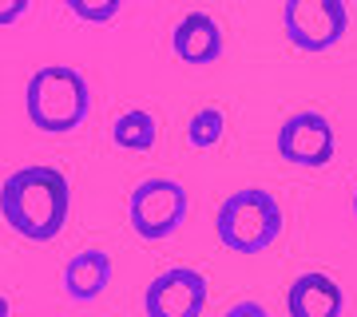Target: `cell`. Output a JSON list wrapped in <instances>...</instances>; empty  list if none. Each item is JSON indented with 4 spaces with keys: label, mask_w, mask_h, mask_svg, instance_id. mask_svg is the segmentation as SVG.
<instances>
[{
    "label": "cell",
    "mask_w": 357,
    "mask_h": 317,
    "mask_svg": "<svg viewBox=\"0 0 357 317\" xmlns=\"http://www.w3.org/2000/svg\"><path fill=\"white\" fill-rule=\"evenodd\" d=\"M24 111L32 119V127H40L44 135L76 131L91 111L88 79L79 76L76 68H68V63H44L40 72L28 76Z\"/></svg>",
    "instance_id": "2"
},
{
    "label": "cell",
    "mask_w": 357,
    "mask_h": 317,
    "mask_svg": "<svg viewBox=\"0 0 357 317\" xmlns=\"http://www.w3.org/2000/svg\"><path fill=\"white\" fill-rule=\"evenodd\" d=\"M13 314V305H8V297H0V317H8Z\"/></svg>",
    "instance_id": "16"
},
{
    "label": "cell",
    "mask_w": 357,
    "mask_h": 317,
    "mask_svg": "<svg viewBox=\"0 0 357 317\" xmlns=\"http://www.w3.org/2000/svg\"><path fill=\"white\" fill-rule=\"evenodd\" d=\"M112 139H115V147H123V151H151L155 139H159V123H155L151 111L135 107V111H123L112 123Z\"/></svg>",
    "instance_id": "11"
},
{
    "label": "cell",
    "mask_w": 357,
    "mask_h": 317,
    "mask_svg": "<svg viewBox=\"0 0 357 317\" xmlns=\"http://www.w3.org/2000/svg\"><path fill=\"white\" fill-rule=\"evenodd\" d=\"M222 131H227V115L218 111V107H203V111L191 115V123H187V143L206 151V147H215L222 139Z\"/></svg>",
    "instance_id": "12"
},
{
    "label": "cell",
    "mask_w": 357,
    "mask_h": 317,
    "mask_svg": "<svg viewBox=\"0 0 357 317\" xmlns=\"http://www.w3.org/2000/svg\"><path fill=\"white\" fill-rule=\"evenodd\" d=\"M24 13H28V0H0V28L16 24Z\"/></svg>",
    "instance_id": "14"
},
{
    "label": "cell",
    "mask_w": 357,
    "mask_h": 317,
    "mask_svg": "<svg viewBox=\"0 0 357 317\" xmlns=\"http://www.w3.org/2000/svg\"><path fill=\"white\" fill-rule=\"evenodd\" d=\"M64 4L88 24H107V20H115L123 0H64Z\"/></svg>",
    "instance_id": "13"
},
{
    "label": "cell",
    "mask_w": 357,
    "mask_h": 317,
    "mask_svg": "<svg viewBox=\"0 0 357 317\" xmlns=\"http://www.w3.org/2000/svg\"><path fill=\"white\" fill-rule=\"evenodd\" d=\"M171 48L183 63H195V68H206V63H215L227 48V40H222V28L211 13H187L183 20L175 24L171 32Z\"/></svg>",
    "instance_id": "8"
},
{
    "label": "cell",
    "mask_w": 357,
    "mask_h": 317,
    "mask_svg": "<svg viewBox=\"0 0 357 317\" xmlns=\"http://www.w3.org/2000/svg\"><path fill=\"white\" fill-rule=\"evenodd\" d=\"M131 230L143 242H163L171 238L183 218H187V190L175 178H143L128 199Z\"/></svg>",
    "instance_id": "4"
},
{
    "label": "cell",
    "mask_w": 357,
    "mask_h": 317,
    "mask_svg": "<svg viewBox=\"0 0 357 317\" xmlns=\"http://www.w3.org/2000/svg\"><path fill=\"white\" fill-rule=\"evenodd\" d=\"M227 317H270V314L258 302H238V305H230L227 309Z\"/></svg>",
    "instance_id": "15"
},
{
    "label": "cell",
    "mask_w": 357,
    "mask_h": 317,
    "mask_svg": "<svg viewBox=\"0 0 357 317\" xmlns=\"http://www.w3.org/2000/svg\"><path fill=\"white\" fill-rule=\"evenodd\" d=\"M286 226L278 199L262 187L234 190L230 199H222L215 215V234L218 242L234 254H262L266 246H274Z\"/></svg>",
    "instance_id": "3"
},
{
    "label": "cell",
    "mask_w": 357,
    "mask_h": 317,
    "mask_svg": "<svg viewBox=\"0 0 357 317\" xmlns=\"http://www.w3.org/2000/svg\"><path fill=\"white\" fill-rule=\"evenodd\" d=\"M112 281V254L79 250L64 266V293L72 302H96Z\"/></svg>",
    "instance_id": "10"
},
{
    "label": "cell",
    "mask_w": 357,
    "mask_h": 317,
    "mask_svg": "<svg viewBox=\"0 0 357 317\" xmlns=\"http://www.w3.org/2000/svg\"><path fill=\"white\" fill-rule=\"evenodd\" d=\"M0 215L28 242H52L72 215V187L56 167H20L0 187Z\"/></svg>",
    "instance_id": "1"
},
{
    "label": "cell",
    "mask_w": 357,
    "mask_h": 317,
    "mask_svg": "<svg viewBox=\"0 0 357 317\" xmlns=\"http://www.w3.org/2000/svg\"><path fill=\"white\" fill-rule=\"evenodd\" d=\"M286 309H290V317H342L345 293L330 274L310 270V274L294 278L290 293H286Z\"/></svg>",
    "instance_id": "9"
},
{
    "label": "cell",
    "mask_w": 357,
    "mask_h": 317,
    "mask_svg": "<svg viewBox=\"0 0 357 317\" xmlns=\"http://www.w3.org/2000/svg\"><path fill=\"white\" fill-rule=\"evenodd\" d=\"M278 155L294 167H326L333 159V123L318 111H298L278 127Z\"/></svg>",
    "instance_id": "7"
},
{
    "label": "cell",
    "mask_w": 357,
    "mask_h": 317,
    "mask_svg": "<svg viewBox=\"0 0 357 317\" xmlns=\"http://www.w3.org/2000/svg\"><path fill=\"white\" fill-rule=\"evenodd\" d=\"M282 28L294 48L330 52L349 32V8H345V0H286Z\"/></svg>",
    "instance_id": "5"
},
{
    "label": "cell",
    "mask_w": 357,
    "mask_h": 317,
    "mask_svg": "<svg viewBox=\"0 0 357 317\" xmlns=\"http://www.w3.org/2000/svg\"><path fill=\"white\" fill-rule=\"evenodd\" d=\"M206 309V278L191 266H171L143 290L147 317H203Z\"/></svg>",
    "instance_id": "6"
},
{
    "label": "cell",
    "mask_w": 357,
    "mask_h": 317,
    "mask_svg": "<svg viewBox=\"0 0 357 317\" xmlns=\"http://www.w3.org/2000/svg\"><path fill=\"white\" fill-rule=\"evenodd\" d=\"M354 215H357V190H354Z\"/></svg>",
    "instance_id": "17"
}]
</instances>
